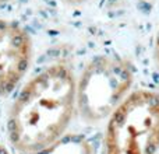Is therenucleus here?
Returning <instances> with one entry per match:
<instances>
[{
	"instance_id": "1",
	"label": "nucleus",
	"mask_w": 159,
	"mask_h": 154,
	"mask_svg": "<svg viewBox=\"0 0 159 154\" xmlns=\"http://www.w3.org/2000/svg\"><path fill=\"white\" fill-rule=\"evenodd\" d=\"M77 111V80L67 65L35 73L18 91L7 119L14 152L38 153L63 139Z\"/></svg>"
},
{
	"instance_id": "2",
	"label": "nucleus",
	"mask_w": 159,
	"mask_h": 154,
	"mask_svg": "<svg viewBox=\"0 0 159 154\" xmlns=\"http://www.w3.org/2000/svg\"><path fill=\"white\" fill-rule=\"evenodd\" d=\"M105 154H159V94L137 90L107 119Z\"/></svg>"
},
{
	"instance_id": "3",
	"label": "nucleus",
	"mask_w": 159,
	"mask_h": 154,
	"mask_svg": "<svg viewBox=\"0 0 159 154\" xmlns=\"http://www.w3.org/2000/svg\"><path fill=\"white\" fill-rule=\"evenodd\" d=\"M134 81L133 67L126 59L101 55L85 66L77 81V111L88 123L109 119L129 97Z\"/></svg>"
},
{
	"instance_id": "4",
	"label": "nucleus",
	"mask_w": 159,
	"mask_h": 154,
	"mask_svg": "<svg viewBox=\"0 0 159 154\" xmlns=\"http://www.w3.org/2000/svg\"><path fill=\"white\" fill-rule=\"evenodd\" d=\"M31 56L32 44L27 31L14 21L0 20V97L21 81Z\"/></svg>"
},
{
	"instance_id": "5",
	"label": "nucleus",
	"mask_w": 159,
	"mask_h": 154,
	"mask_svg": "<svg viewBox=\"0 0 159 154\" xmlns=\"http://www.w3.org/2000/svg\"><path fill=\"white\" fill-rule=\"evenodd\" d=\"M0 154H93L91 144L82 137H70L61 139L55 146L38 153H10L0 147Z\"/></svg>"
},
{
	"instance_id": "6",
	"label": "nucleus",
	"mask_w": 159,
	"mask_h": 154,
	"mask_svg": "<svg viewBox=\"0 0 159 154\" xmlns=\"http://www.w3.org/2000/svg\"><path fill=\"white\" fill-rule=\"evenodd\" d=\"M154 58H155V62L159 66V30L157 32V36H155V44H154Z\"/></svg>"
},
{
	"instance_id": "7",
	"label": "nucleus",
	"mask_w": 159,
	"mask_h": 154,
	"mask_svg": "<svg viewBox=\"0 0 159 154\" xmlns=\"http://www.w3.org/2000/svg\"><path fill=\"white\" fill-rule=\"evenodd\" d=\"M64 2H67V3H84V2H87V0H64Z\"/></svg>"
},
{
	"instance_id": "8",
	"label": "nucleus",
	"mask_w": 159,
	"mask_h": 154,
	"mask_svg": "<svg viewBox=\"0 0 159 154\" xmlns=\"http://www.w3.org/2000/svg\"><path fill=\"white\" fill-rule=\"evenodd\" d=\"M4 2H7V0H0V3H4Z\"/></svg>"
}]
</instances>
